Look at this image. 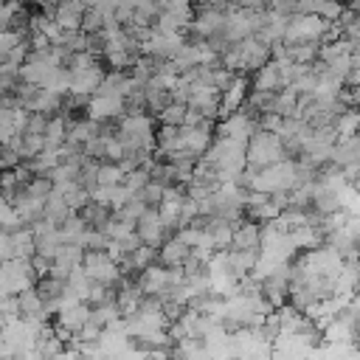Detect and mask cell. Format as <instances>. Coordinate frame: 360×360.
Segmentation results:
<instances>
[{
  "instance_id": "6da1fadb",
  "label": "cell",
  "mask_w": 360,
  "mask_h": 360,
  "mask_svg": "<svg viewBox=\"0 0 360 360\" xmlns=\"http://www.w3.org/2000/svg\"><path fill=\"white\" fill-rule=\"evenodd\" d=\"M245 155H248V166H253V169H267V166H273V163L287 160L284 141H281L276 132H264V129H259V132L250 138Z\"/></svg>"
},
{
  "instance_id": "7a4b0ae2",
  "label": "cell",
  "mask_w": 360,
  "mask_h": 360,
  "mask_svg": "<svg viewBox=\"0 0 360 360\" xmlns=\"http://www.w3.org/2000/svg\"><path fill=\"white\" fill-rule=\"evenodd\" d=\"M329 31H332V22H326L318 14H292L284 42L287 45H307V42L321 45L329 37Z\"/></svg>"
},
{
  "instance_id": "3957f363",
  "label": "cell",
  "mask_w": 360,
  "mask_h": 360,
  "mask_svg": "<svg viewBox=\"0 0 360 360\" xmlns=\"http://www.w3.org/2000/svg\"><path fill=\"white\" fill-rule=\"evenodd\" d=\"M82 267H84V273L96 281V284H104V287H118V281H121V264L107 253V250H87L84 253V262H82Z\"/></svg>"
},
{
  "instance_id": "277c9868",
  "label": "cell",
  "mask_w": 360,
  "mask_h": 360,
  "mask_svg": "<svg viewBox=\"0 0 360 360\" xmlns=\"http://www.w3.org/2000/svg\"><path fill=\"white\" fill-rule=\"evenodd\" d=\"M214 121L202 118L200 124H183L180 127V152H188L191 158H200L214 143Z\"/></svg>"
},
{
  "instance_id": "5b68a950",
  "label": "cell",
  "mask_w": 360,
  "mask_h": 360,
  "mask_svg": "<svg viewBox=\"0 0 360 360\" xmlns=\"http://www.w3.org/2000/svg\"><path fill=\"white\" fill-rule=\"evenodd\" d=\"M259 132V121L253 118V112H231L222 118L219 124V135L222 138H231V141H239V143H250V138Z\"/></svg>"
},
{
  "instance_id": "8992f818",
  "label": "cell",
  "mask_w": 360,
  "mask_h": 360,
  "mask_svg": "<svg viewBox=\"0 0 360 360\" xmlns=\"http://www.w3.org/2000/svg\"><path fill=\"white\" fill-rule=\"evenodd\" d=\"M135 233H138V239H141L143 245H149V248H160V245L166 242L169 225L163 222V217H160L158 208H146V214L135 222Z\"/></svg>"
},
{
  "instance_id": "52a82bcc",
  "label": "cell",
  "mask_w": 360,
  "mask_h": 360,
  "mask_svg": "<svg viewBox=\"0 0 360 360\" xmlns=\"http://www.w3.org/2000/svg\"><path fill=\"white\" fill-rule=\"evenodd\" d=\"M90 304H84V301H79V304H73V307H68V309H59L56 312V332L62 335V338H76L87 323H90Z\"/></svg>"
},
{
  "instance_id": "ba28073f",
  "label": "cell",
  "mask_w": 360,
  "mask_h": 360,
  "mask_svg": "<svg viewBox=\"0 0 360 360\" xmlns=\"http://www.w3.org/2000/svg\"><path fill=\"white\" fill-rule=\"evenodd\" d=\"M127 115V98H115V96H90L87 101V118L90 121H115Z\"/></svg>"
},
{
  "instance_id": "9c48e42d",
  "label": "cell",
  "mask_w": 360,
  "mask_h": 360,
  "mask_svg": "<svg viewBox=\"0 0 360 360\" xmlns=\"http://www.w3.org/2000/svg\"><path fill=\"white\" fill-rule=\"evenodd\" d=\"M225 28V11L222 8H202L200 14H194L191 20V31L197 39H214L222 37Z\"/></svg>"
},
{
  "instance_id": "30bf717a",
  "label": "cell",
  "mask_w": 360,
  "mask_h": 360,
  "mask_svg": "<svg viewBox=\"0 0 360 360\" xmlns=\"http://www.w3.org/2000/svg\"><path fill=\"white\" fill-rule=\"evenodd\" d=\"M248 96H250V90H248V79L236 73V76L231 79V84L219 93V115L225 118V115H231V112H239L242 104L248 101Z\"/></svg>"
},
{
  "instance_id": "8fae6325",
  "label": "cell",
  "mask_w": 360,
  "mask_h": 360,
  "mask_svg": "<svg viewBox=\"0 0 360 360\" xmlns=\"http://www.w3.org/2000/svg\"><path fill=\"white\" fill-rule=\"evenodd\" d=\"M82 262H84V248H79V245H62L59 248V253H56V259L51 262V276L53 278H62V281H68V276L76 270V267H82Z\"/></svg>"
},
{
  "instance_id": "7c38bea8",
  "label": "cell",
  "mask_w": 360,
  "mask_h": 360,
  "mask_svg": "<svg viewBox=\"0 0 360 360\" xmlns=\"http://www.w3.org/2000/svg\"><path fill=\"white\" fill-rule=\"evenodd\" d=\"M287 25H290V17H281L278 11L267 8L264 17H262V28L256 31V37H259L267 48H273V45L284 42V37H287Z\"/></svg>"
},
{
  "instance_id": "4fadbf2b",
  "label": "cell",
  "mask_w": 360,
  "mask_h": 360,
  "mask_svg": "<svg viewBox=\"0 0 360 360\" xmlns=\"http://www.w3.org/2000/svg\"><path fill=\"white\" fill-rule=\"evenodd\" d=\"M262 248V228L253 219H242L233 225V242L231 250H256Z\"/></svg>"
},
{
  "instance_id": "5bb4252c",
  "label": "cell",
  "mask_w": 360,
  "mask_h": 360,
  "mask_svg": "<svg viewBox=\"0 0 360 360\" xmlns=\"http://www.w3.org/2000/svg\"><path fill=\"white\" fill-rule=\"evenodd\" d=\"M253 90H259V93H278V90H284L281 65H278L276 59H270L267 65H262V68L253 73Z\"/></svg>"
},
{
  "instance_id": "9a60e30c",
  "label": "cell",
  "mask_w": 360,
  "mask_h": 360,
  "mask_svg": "<svg viewBox=\"0 0 360 360\" xmlns=\"http://www.w3.org/2000/svg\"><path fill=\"white\" fill-rule=\"evenodd\" d=\"M84 11H87V8H84L79 0H65V3L56 6L53 20H56V25L65 28V31H82V17H84Z\"/></svg>"
},
{
  "instance_id": "2e32d148",
  "label": "cell",
  "mask_w": 360,
  "mask_h": 360,
  "mask_svg": "<svg viewBox=\"0 0 360 360\" xmlns=\"http://www.w3.org/2000/svg\"><path fill=\"white\" fill-rule=\"evenodd\" d=\"M188 256H191V248L186 242H180L177 236L169 239V242H163L160 245V253H158V259H160L163 267H183L188 262Z\"/></svg>"
},
{
  "instance_id": "e0dca14e",
  "label": "cell",
  "mask_w": 360,
  "mask_h": 360,
  "mask_svg": "<svg viewBox=\"0 0 360 360\" xmlns=\"http://www.w3.org/2000/svg\"><path fill=\"white\" fill-rule=\"evenodd\" d=\"M68 127H70V121H65V115H51V118H48L45 135H42L48 152H59V149L65 146V141H68Z\"/></svg>"
},
{
  "instance_id": "ac0fdd59",
  "label": "cell",
  "mask_w": 360,
  "mask_h": 360,
  "mask_svg": "<svg viewBox=\"0 0 360 360\" xmlns=\"http://www.w3.org/2000/svg\"><path fill=\"white\" fill-rule=\"evenodd\" d=\"M155 259H158V248H149V245H141V248H135L132 253H127L124 259H121V267H124V273H132V270H146V267H152L155 264Z\"/></svg>"
},
{
  "instance_id": "d6986e66",
  "label": "cell",
  "mask_w": 360,
  "mask_h": 360,
  "mask_svg": "<svg viewBox=\"0 0 360 360\" xmlns=\"http://www.w3.org/2000/svg\"><path fill=\"white\" fill-rule=\"evenodd\" d=\"M332 129H335V135H338V143H343V141L354 138V135L360 132V110H354V107L343 110V112L335 118Z\"/></svg>"
},
{
  "instance_id": "ffe728a7",
  "label": "cell",
  "mask_w": 360,
  "mask_h": 360,
  "mask_svg": "<svg viewBox=\"0 0 360 360\" xmlns=\"http://www.w3.org/2000/svg\"><path fill=\"white\" fill-rule=\"evenodd\" d=\"M70 214H73V211H70V205L65 202V197H62L59 191H51V194H48V200H45L42 219H48V222H53V225H62Z\"/></svg>"
},
{
  "instance_id": "44dd1931",
  "label": "cell",
  "mask_w": 360,
  "mask_h": 360,
  "mask_svg": "<svg viewBox=\"0 0 360 360\" xmlns=\"http://www.w3.org/2000/svg\"><path fill=\"white\" fill-rule=\"evenodd\" d=\"M79 217L84 219V225L87 228H96V231H104V225L110 222V208L107 205H101V202H87L82 211H79Z\"/></svg>"
},
{
  "instance_id": "7402d4cb",
  "label": "cell",
  "mask_w": 360,
  "mask_h": 360,
  "mask_svg": "<svg viewBox=\"0 0 360 360\" xmlns=\"http://www.w3.org/2000/svg\"><path fill=\"white\" fill-rule=\"evenodd\" d=\"M104 233H107V239H112V242H124V239L135 236V222H132V219H124L121 214H112L110 222L104 225Z\"/></svg>"
},
{
  "instance_id": "603a6c76",
  "label": "cell",
  "mask_w": 360,
  "mask_h": 360,
  "mask_svg": "<svg viewBox=\"0 0 360 360\" xmlns=\"http://www.w3.org/2000/svg\"><path fill=\"white\" fill-rule=\"evenodd\" d=\"M17 228H25V222L17 214L14 200H8V197L0 194V231H17Z\"/></svg>"
},
{
  "instance_id": "cb8c5ba5",
  "label": "cell",
  "mask_w": 360,
  "mask_h": 360,
  "mask_svg": "<svg viewBox=\"0 0 360 360\" xmlns=\"http://www.w3.org/2000/svg\"><path fill=\"white\" fill-rule=\"evenodd\" d=\"M124 169L118 166V163H98V169H96V188L98 186H121L124 183Z\"/></svg>"
},
{
  "instance_id": "d4e9b609",
  "label": "cell",
  "mask_w": 360,
  "mask_h": 360,
  "mask_svg": "<svg viewBox=\"0 0 360 360\" xmlns=\"http://www.w3.org/2000/svg\"><path fill=\"white\" fill-rule=\"evenodd\" d=\"M186 112H188V107H186V104L172 101L166 110H160V112H158V118H160V124H169V127H183V124H186Z\"/></svg>"
},
{
  "instance_id": "484cf974",
  "label": "cell",
  "mask_w": 360,
  "mask_h": 360,
  "mask_svg": "<svg viewBox=\"0 0 360 360\" xmlns=\"http://www.w3.org/2000/svg\"><path fill=\"white\" fill-rule=\"evenodd\" d=\"M101 31H104V14H101V8H87L84 17H82V34L96 37Z\"/></svg>"
},
{
  "instance_id": "4316f807",
  "label": "cell",
  "mask_w": 360,
  "mask_h": 360,
  "mask_svg": "<svg viewBox=\"0 0 360 360\" xmlns=\"http://www.w3.org/2000/svg\"><path fill=\"white\" fill-rule=\"evenodd\" d=\"M28 37L20 31V28H6V31H0V56H8L20 42H25Z\"/></svg>"
},
{
  "instance_id": "83f0119b",
  "label": "cell",
  "mask_w": 360,
  "mask_h": 360,
  "mask_svg": "<svg viewBox=\"0 0 360 360\" xmlns=\"http://www.w3.org/2000/svg\"><path fill=\"white\" fill-rule=\"evenodd\" d=\"M0 315H3L6 323L22 318V312H20V298H17V295H6V298L0 301Z\"/></svg>"
},
{
  "instance_id": "f1b7e54d",
  "label": "cell",
  "mask_w": 360,
  "mask_h": 360,
  "mask_svg": "<svg viewBox=\"0 0 360 360\" xmlns=\"http://www.w3.org/2000/svg\"><path fill=\"white\" fill-rule=\"evenodd\" d=\"M14 259V242H11V231H0V264Z\"/></svg>"
},
{
  "instance_id": "f546056e",
  "label": "cell",
  "mask_w": 360,
  "mask_h": 360,
  "mask_svg": "<svg viewBox=\"0 0 360 360\" xmlns=\"http://www.w3.org/2000/svg\"><path fill=\"white\" fill-rule=\"evenodd\" d=\"M343 98H346L349 104H360V84H354V87H349V90L343 93Z\"/></svg>"
},
{
  "instance_id": "4dcf8cb0",
  "label": "cell",
  "mask_w": 360,
  "mask_h": 360,
  "mask_svg": "<svg viewBox=\"0 0 360 360\" xmlns=\"http://www.w3.org/2000/svg\"><path fill=\"white\" fill-rule=\"evenodd\" d=\"M278 3H281V0H267V6H270V8H273V6H278Z\"/></svg>"
},
{
  "instance_id": "1f68e13d",
  "label": "cell",
  "mask_w": 360,
  "mask_h": 360,
  "mask_svg": "<svg viewBox=\"0 0 360 360\" xmlns=\"http://www.w3.org/2000/svg\"><path fill=\"white\" fill-rule=\"evenodd\" d=\"M3 298H6V295H3V292H0V301H3Z\"/></svg>"
}]
</instances>
